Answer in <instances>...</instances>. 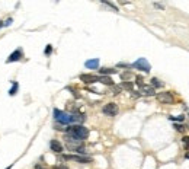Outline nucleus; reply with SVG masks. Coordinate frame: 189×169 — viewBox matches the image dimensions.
<instances>
[{"label":"nucleus","mask_w":189,"mask_h":169,"mask_svg":"<svg viewBox=\"0 0 189 169\" xmlns=\"http://www.w3.org/2000/svg\"><path fill=\"white\" fill-rule=\"evenodd\" d=\"M65 133H67L68 136H73V137H76V138H80V140H85V138H87V136H89V130H87L86 127H83V125H79V124H76V125H68V127L65 128Z\"/></svg>","instance_id":"nucleus-1"},{"label":"nucleus","mask_w":189,"mask_h":169,"mask_svg":"<svg viewBox=\"0 0 189 169\" xmlns=\"http://www.w3.org/2000/svg\"><path fill=\"white\" fill-rule=\"evenodd\" d=\"M54 118H55V121L60 124L72 123V115L67 114V112H63V111H60V110H54Z\"/></svg>","instance_id":"nucleus-2"},{"label":"nucleus","mask_w":189,"mask_h":169,"mask_svg":"<svg viewBox=\"0 0 189 169\" xmlns=\"http://www.w3.org/2000/svg\"><path fill=\"white\" fill-rule=\"evenodd\" d=\"M131 67H134V69H137V70H141V72H145V73H149L151 70L150 63L145 59H138L137 61H134V63L131 64Z\"/></svg>","instance_id":"nucleus-3"},{"label":"nucleus","mask_w":189,"mask_h":169,"mask_svg":"<svg viewBox=\"0 0 189 169\" xmlns=\"http://www.w3.org/2000/svg\"><path fill=\"white\" fill-rule=\"evenodd\" d=\"M61 159L64 160H74V162L79 163H90L92 159L87 156H79V155H65V156H61Z\"/></svg>","instance_id":"nucleus-4"},{"label":"nucleus","mask_w":189,"mask_h":169,"mask_svg":"<svg viewBox=\"0 0 189 169\" xmlns=\"http://www.w3.org/2000/svg\"><path fill=\"white\" fill-rule=\"evenodd\" d=\"M103 114L105 115H108V117H115L118 114V105L117 104H114V102H109V104H106L103 106Z\"/></svg>","instance_id":"nucleus-5"},{"label":"nucleus","mask_w":189,"mask_h":169,"mask_svg":"<svg viewBox=\"0 0 189 169\" xmlns=\"http://www.w3.org/2000/svg\"><path fill=\"white\" fill-rule=\"evenodd\" d=\"M157 101L162 102V104H172V102H173V95H172V92L157 93Z\"/></svg>","instance_id":"nucleus-6"},{"label":"nucleus","mask_w":189,"mask_h":169,"mask_svg":"<svg viewBox=\"0 0 189 169\" xmlns=\"http://www.w3.org/2000/svg\"><path fill=\"white\" fill-rule=\"evenodd\" d=\"M80 80L85 82L86 84H90V83L99 82V77L98 76H93V74H82V76H80Z\"/></svg>","instance_id":"nucleus-7"},{"label":"nucleus","mask_w":189,"mask_h":169,"mask_svg":"<svg viewBox=\"0 0 189 169\" xmlns=\"http://www.w3.org/2000/svg\"><path fill=\"white\" fill-rule=\"evenodd\" d=\"M22 59V50H15V51L9 56V59L6 60V63H13V61H19Z\"/></svg>","instance_id":"nucleus-8"},{"label":"nucleus","mask_w":189,"mask_h":169,"mask_svg":"<svg viewBox=\"0 0 189 169\" xmlns=\"http://www.w3.org/2000/svg\"><path fill=\"white\" fill-rule=\"evenodd\" d=\"M50 147H51L52 152H55V153H58V155L63 152V144L60 143L58 140H51V142H50Z\"/></svg>","instance_id":"nucleus-9"},{"label":"nucleus","mask_w":189,"mask_h":169,"mask_svg":"<svg viewBox=\"0 0 189 169\" xmlns=\"http://www.w3.org/2000/svg\"><path fill=\"white\" fill-rule=\"evenodd\" d=\"M141 95H145V96H153V95H156L154 88H153V86H149V84H144L143 88H141Z\"/></svg>","instance_id":"nucleus-10"},{"label":"nucleus","mask_w":189,"mask_h":169,"mask_svg":"<svg viewBox=\"0 0 189 169\" xmlns=\"http://www.w3.org/2000/svg\"><path fill=\"white\" fill-rule=\"evenodd\" d=\"M85 66L87 69H98L99 67V59H92V60H87L85 63Z\"/></svg>","instance_id":"nucleus-11"},{"label":"nucleus","mask_w":189,"mask_h":169,"mask_svg":"<svg viewBox=\"0 0 189 169\" xmlns=\"http://www.w3.org/2000/svg\"><path fill=\"white\" fill-rule=\"evenodd\" d=\"M99 73H100L102 76H108V74H115L117 70H115V69H108V67H103V69H100V70H99Z\"/></svg>","instance_id":"nucleus-12"},{"label":"nucleus","mask_w":189,"mask_h":169,"mask_svg":"<svg viewBox=\"0 0 189 169\" xmlns=\"http://www.w3.org/2000/svg\"><path fill=\"white\" fill-rule=\"evenodd\" d=\"M99 82H102V83L106 84V86H112V84H114V82H112V79L109 77V76H100V77H99Z\"/></svg>","instance_id":"nucleus-13"},{"label":"nucleus","mask_w":189,"mask_h":169,"mask_svg":"<svg viewBox=\"0 0 189 169\" xmlns=\"http://www.w3.org/2000/svg\"><path fill=\"white\" fill-rule=\"evenodd\" d=\"M18 91H19V84H18V82H13L12 88H10V91H9V95H10V96H15Z\"/></svg>","instance_id":"nucleus-14"},{"label":"nucleus","mask_w":189,"mask_h":169,"mask_svg":"<svg viewBox=\"0 0 189 169\" xmlns=\"http://www.w3.org/2000/svg\"><path fill=\"white\" fill-rule=\"evenodd\" d=\"M151 86H153V88H162L163 83H162V82H160L157 77H153V79H151Z\"/></svg>","instance_id":"nucleus-15"},{"label":"nucleus","mask_w":189,"mask_h":169,"mask_svg":"<svg viewBox=\"0 0 189 169\" xmlns=\"http://www.w3.org/2000/svg\"><path fill=\"white\" fill-rule=\"evenodd\" d=\"M72 152H76V153H79V155H85L86 153V150L83 146H79V147H76V149H73Z\"/></svg>","instance_id":"nucleus-16"},{"label":"nucleus","mask_w":189,"mask_h":169,"mask_svg":"<svg viewBox=\"0 0 189 169\" xmlns=\"http://www.w3.org/2000/svg\"><path fill=\"white\" fill-rule=\"evenodd\" d=\"M170 121H177V123H182L183 120H185V117L183 115H179V117H169Z\"/></svg>","instance_id":"nucleus-17"},{"label":"nucleus","mask_w":189,"mask_h":169,"mask_svg":"<svg viewBox=\"0 0 189 169\" xmlns=\"http://www.w3.org/2000/svg\"><path fill=\"white\" fill-rule=\"evenodd\" d=\"M124 89H128V91H131L132 89V83L131 82H122V84H121Z\"/></svg>","instance_id":"nucleus-18"},{"label":"nucleus","mask_w":189,"mask_h":169,"mask_svg":"<svg viewBox=\"0 0 189 169\" xmlns=\"http://www.w3.org/2000/svg\"><path fill=\"white\" fill-rule=\"evenodd\" d=\"M135 84H138L140 88L144 86V82H143V77H141V76H137V77H135Z\"/></svg>","instance_id":"nucleus-19"},{"label":"nucleus","mask_w":189,"mask_h":169,"mask_svg":"<svg viewBox=\"0 0 189 169\" xmlns=\"http://www.w3.org/2000/svg\"><path fill=\"white\" fill-rule=\"evenodd\" d=\"M182 143H183V146H185V149H189V137L188 136H185L182 138Z\"/></svg>","instance_id":"nucleus-20"},{"label":"nucleus","mask_w":189,"mask_h":169,"mask_svg":"<svg viewBox=\"0 0 189 169\" xmlns=\"http://www.w3.org/2000/svg\"><path fill=\"white\" fill-rule=\"evenodd\" d=\"M102 3H103V5H108V6H109V7H112V9H114V10H115V12H118V7L115 6V5H114V3H109V2H106V0H103V2H102Z\"/></svg>","instance_id":"nucleus-21"},{"label":"nucleus","mask_w":189,"mask_h":169,"mask_svg":"<svg viewBox=\"0 0 189 169\" xmlns=\"http://www.w3.org/2000/svg\"><path fill=\"white\" fill-rule=\"evenodd\" d=\"M175 128H176L177 131H183L185 128H186V127H183L182 124H175Z\"/></svg>","instance_id":"nucleus-22"},{"label":"nucleus","mask_w":189,"mask_h":169,"mask_svg":"<svg viewBox=\"0 0 189 169\" xmlns=\"http://www.w3.org/2000/svg\"><path fill=\"white\" fill-rule=\"evenodd\" d=\"M52 169H68V166H65V165H55Z\"/></svg>","instance_id":"nucleus-23"},{"label":"nucleus","mask_w":189,"mask_h":169,"mask_svg":"<svg viewBox=\"0 0 189 169\" xmlns=\"http://www.w3.org/2000/svg\"><path fill=\"white\" fill-rule=\"evenodd\" d=\"M130 76H131V73L127 72V73H124V74H121V79H122V80H125V79H128Z\"/></svg>","instance_id":"nucleus-24"},{"label":"nucleus","mask_w":189,"mask_h":169,"mask_svg":"<svg viewBox=\"0 0 189 169\" xmlns=\"http://www.w3.org/2000/svg\"><path fill=\"white\" fill-rule=\"evenodd\" d=\"M51 51H52V47L51 45H47V48H45V54L48 56V54H51Z\"/></svg>","instance_id":"nucleus-25"},{"label":"nucleus","mask_w":189,"mask_h":169,"mask_svg":"<svg viewBox=\"0 0 189 169\" xmlns=\"http://www.w3.org/2000/svg\"><path fill=\"white\" fill-rule=\"evenodd\" d=\"M10 23H12V18H10V19H7L6 22H3V26H9Z\"/></svg>","instance_id":"nucleus-26"},{"label":"nucleus","mask_w":189,"mask_h":169,"mask_svg":"<svg viewBox=\"0 0 189 169\" xmlns=\"http://www.w3.org/2000/svg\"><path fill=\"white\" fill-rule=\"evenodd\" d=\"M118 67H130V64H125V63H118Z\"/></svg>","instance_id":"nucleus-27"},{"label":"nucleus","mask_w":189,"mask_h":169,"mask_svg":"<svg viewBox=\"0 0 189 169\" xmlns=\"http://www.w3.org/2000/svg\"><path fill=\"white\" fill-rule=\"evenodd\" d=\"M140 95H141V93H140V92H132V96H134V98L140 96Z\"/></svg>","instance_id":"nucleus-28"},{"label":"nucleus","mask_w":189,"mask_h":169,"mask_svg":"<svg viewBox=\"0 0 189 169\" xmlns=\"http://www.w3.org/2000/svg\"><path fill=\"white\" fill-rule=\"evenodd\" d=\"M35 169H45L42 165H35Z\"/></svg>","instance_id":"nucleus-29"},{"label":"nucleus","mask_w":189,"mask_h":169,"mask_svg":"<svg viewBox=\"0 0 189 169\" xmlns=\"http://www.w3.org/2000/svg\"><path fill=\"white\" fill-rule=\"evenodd\" d=\"M154 6L159 7V9H163V5H159V3H154Z\"/></svg>","instance_id":"nucleus-30"},{"label":"nucleus","mask_w":189,"mask_h":169,"mask_svg":"<svg viewBox=\"0 0 189 169\" xmlns=\"http://www.w3.org/2000/svg\"><path fill=\"white\" fill-rule=\"evenodd\" d=\"M186 159H189V152H188V153H186Z\"/></svg>","instance_id":"nucleus-31"},{"label":"nucleus","mask_w":189,"mask_h":169,"mask_svg":"<svg viewBox=\"0 0 189 169\" xmlns=\"http://www.w3.org/2000/svg\"><path fill=\"white\" fill-rule=\"evenodd\" d=\"M10 168H12V165H10V166H7V168H6V169H10Z\"/></svg>","instance_id":"nucleus-32"}]
</instances>
